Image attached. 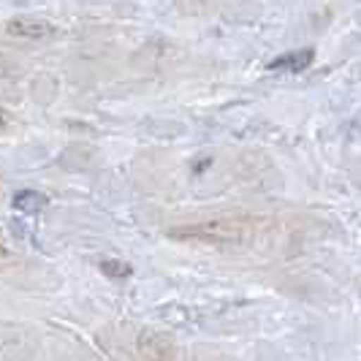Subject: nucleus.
<instances>
[{"mask_svg": "<svg viewBox=\"0 0 361 361\" xmlns=\"http://www.w3.org/2000/svg\"><path fill=\"white\" fill-rule=\"evenodd\" d=\"M47 204H49V199L44 193H36V190H19L17 196H14V207H17L19 212H38Z\"/></svg>", "mask_w": 361, "mask_h": 361, "instance_id": "7ed1b4c3", "label": "nucleus"}, {"mask_svg": "<svg viewBox=\"0 0 361 361\" xmlns=\"http://www.w3.org/2000/svg\"><path fill=\"white\" fill-rule=\"evenodd\" d=\"M8 33L19 38H33V41H41V38H49L54 33V25H49L47 19H25L19 17L8 25Z\"/></svg>", "mask_w": 361, "mask_h": 361, "instance_id": "f257e3e1", "label": "nucleus"}, {"mask_svg": "<svg viewBox=\"0 0 361 361\" xmlns=\"http://www.w3.org/2000/svg\"><path fill=\"white\" fill-rule=\"evenodd\" d=\"M312 57H315L312 49H293V52H286V54H280V57H274V60L269 63V71L299 73L312 63Z\"/></svg>", "mask_w": 361, "mask_h": 361, "instance_id": "f03ea898", "label": "nucleus"}, {"mask_svg": "<svg viewBox=\"0 0 361 361\" xmlns=\"http://www.w3.org/2000/svg\"><path fill=\"white\" fill-rule=\"evenodd\" d=\"M101 269L106 271L109 277H128V274H130V267H128V264H120V261H104Z\"/></svg>", "mask_w": 361, "mask_h": 361, "instance_id": "20e7f679", "label": "nucleus"}]
</instances>
